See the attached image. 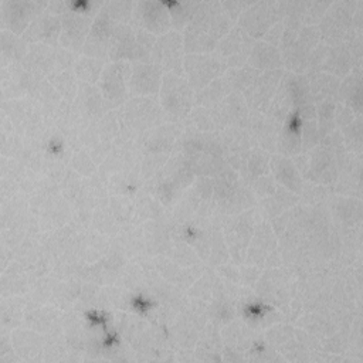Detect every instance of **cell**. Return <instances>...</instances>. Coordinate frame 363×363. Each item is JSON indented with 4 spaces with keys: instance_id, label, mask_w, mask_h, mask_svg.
Here are the masks:
<instances>
[{
    "instance_id": "3957f363",
    "label": "cell",
    "mask_w": 363,
    "mask_h": 363,
    "mask_svg": "<svg viewBox=\"0 0 363 363\" xmlns=\"http://www.w3.org/2000/svg\"><path fill=\"white\" fill-rule=\"evenodd\" d=\"M193 58V65H186V69L190 75V81L199 82V85H206L211 77L217 75L218 69V61L211 60L208 57L203 55H191Z\"/></svg>"
},
{
    "instance_id": "5b68a950",
    "label": "cell",
    "mask_w": 363,
    "mask_h": 363,
    "mask_svg": "<svg viewBox=\"0 0 363 363\" xmlns=\"http://www.w3.org/2000/svg\"><path fill=\"white\" fill-rule=\"evenodd\" d=\"M160 75L156 71V67L142 65L135 69V77L132 78L133 89H139L138 92H155L160 84Z\"/></svg>"
},
{
    "instance_id": "52a82bcc",
    "label": "cell",
    "mask_w": 363,
    "mask_h": 363,
    "mask_svg": "<svg viewBox=\"0 0 363 363\" xmlns=\"http://www.w3.org/2000/svg\"><path fill=\"white\" fill-rule=\"evenodd\" d=\"M292 167V164L288 162V160H285V159H281L275 166H274V169H275V173H277V177L282 182V183H285L288 187H291L292 190H298L299 189V186H301V183H298V182H295V180H292L291 177H289V169Z\"/></svg>"
},
{
    "instance_id": "277c9868",
    "label": "cell",
    "mask_w": 363,
    "mask_h": 363,
    "mask_svg": "<svg viewBox=\"0 0 363 363\" xmlns=\"http://www.w3.org/2000/svg\"><path fill=\"white\" fill-rule=\"evenodd\" d=\"M112 58H126L136 54V40L133 38L128 27H119L115 31H112Z\"/></svg>"
},
{
    "instance_id": "7a4b0ae2",
    "label": "cell",
    "mask_w": 363,
    "mask_h": 363,
    "mask_svg": "<svg viewBox=\"0 0 363 363\" xmlns=\"http://www.w3.org/2000/svg\"><path fill=\"white\" fill-rule=\"evenodd\" d=\"M123 64H113L104 71L102 75V92L106 99L116 101L123 98L125 94V75Z\"/></svg>"
},
{
    "instance_id": "6da1fadb",
    "label": "cell",
    "mask_w": 363,
    "mask_h": 363,
    "mask_svg": "<svg viewBox=\"0 0 363 363\" xmlns=\"http://www.w3.org/2000/svg\"><path fill=\"white\" fill-rule=\"evenodd\" d=\"M164 84L162 88V102L166 109L174 112L177 115H184L191 102L190 88L184 81L174 75H167L164 78Z\"/></svg>"
},
{
    "instance_id": "8992f818",
    "label": "cell",
    "mask_w": 363,
    "mask_h": 363,
    "mask_svg": "<svg viewBox=\"0 0 363 363\" xmlns=\"http://www.w3.org/2000/svg\"><path fill=\"white\" fill-rule=\"evenodd\" d=\"M261 55L262 58L252 62L258 68H274L279 64L277 51L272 47H268V44H257V47L252 50L251 57H261Z\"/></svg>"
}]
</instances>
